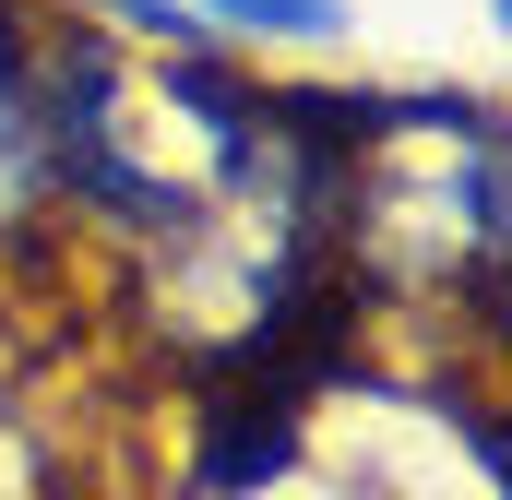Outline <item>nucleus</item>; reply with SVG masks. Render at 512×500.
I'll list each match as a JSON object with an SVG mask.
<instances>
[{
  "mask_svg": "<svg viewBox=\"0 0 512 500\" xmlns=\"http://www.w3.org/2000/svg\"><path fill=\"white\" fill-rule=\"evenodd\" d=\"M60 203V155H48V60L24 36V12L0 0V227Z\"/></svg>",
  "mask_w": 512,
  "mask_h": 500,
  "instance_id": "obj_1",
  "label": "nucleus"
},
{
  "mask_svg": "<svg viewBox=\"0 0 512 500\" xmlns=\"http://www.w3.org/2000/svg\"><path fill=\"white\" fill-rule=\"evenodd\" d=\"M203 36H251V48H334L346 0H191Z\"/></svg>",
  "mask_w": 512,
  "mask_h": 500,
  "instance_id": "obj_2",
  "label": "nucleus"
},
{
  "mask_svg": "<svg viewBox=\"0 0 512 500\" xmlns=\"http://www.w3.org/2000/svg\"><path fill=\"white\" fill-rule=\"evenodd\" d=\"M108 36H143V48H203V12L191 0H84Z\"/></svg>",
  "mask_w": 512,
  "mask_h": 500,
  "instance_id": "obj_4",
  "label": "nucleus"
},
{
  "mask_svg": "<svg viewBox=\"0 0 512 500\" xmlns=\"http://www.w3.org/2000/svg\"><path fill=\"white\" fill-rule=\"evenodd\" d=\"M489 24H501V36H512V0H489Z\"/></svg>",
  "mask_w": 512,
  "mask_h": 500,
  "instance_id": "obj_5",
  "label": "nucleus"
},
{
  "mask_svg": "<svg viewBox=\"0 0 512 500\" xmlns=\"http://www.w3.org/2000/svg\"><path fill=\"white\" fill-rule=\"evenodd\" d=\"M477 298H489V334L512 370V131H501V179H489V227H477Z\"/></svg>",
  "mask_w": 512,
  "mask_h": 500,
  "instance_id": "obj_3",
  "label": "nucleus"
}]
</instances>
